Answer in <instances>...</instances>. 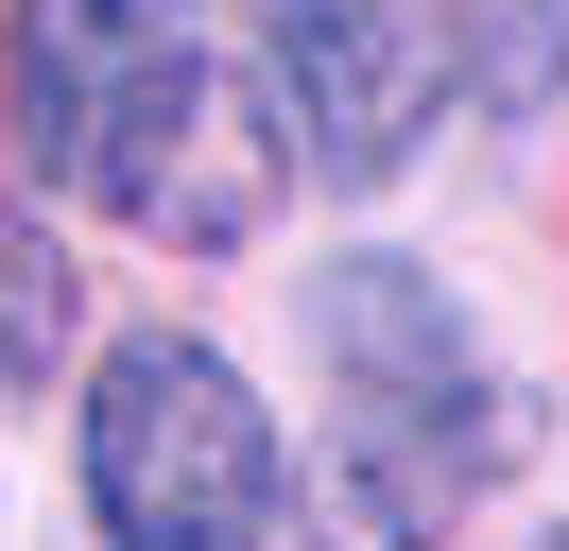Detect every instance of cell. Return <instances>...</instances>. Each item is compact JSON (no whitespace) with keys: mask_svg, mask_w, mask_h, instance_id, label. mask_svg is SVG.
<instances>
[{"mask_svg":"<svg viewBox=\"0 0 569 551\" xmlns=\"http://www.w3.org/2000/svg\"><path fill=\"white\" fill-rule=\"evenodd\" d=\"M311 344H328V413L293 448L311 551H431L535 431L518 379L466 344V310L415 259H328L311 276Z\"/></svg>","mask_w":569,"mask_h":551,"instance_id":"cell-2","label":"cell"},{"mask_svg":"<svg viewBox=\"0 0 569 551\" xmlns=\"http://www.w3.org/2000/svg\"><path fill=\"white\" fill-rule=\"evenodd\" d=\"M0 87H18V156L70 207H104V224L242 241L277 207V138L224 87V52H208L190 0H18Z\"/></svg>","mask_w":569,"mask_h":551,"instance_id":"cell-1","label":"cell"},{"mask_svg":"<svg viewBox=\"0 0 569 551\" xmlns=\"http://www.w3.org/2000/svg\"><path fill=\"white\" fill-rule=\"evenodd\" d=\"M449 103V0H259V138L311 190L415 172Z\"/></svg>","mask_w":569,"mask_h":551,"instance_id":"cell-4","label":"cell"},{"mask_svg":"<svg viewBox=\"0 0 569 551\" xmlns=\"http://www.w3.org/2000/svg\"><path fill=\"white\" fill-rule=\"evenodd\" d=\"M87 517H104V551H259L293 517V448L224 344L139 328L87 379Z\"/></svg>","mask_w":569,"mask_h":551,"instance_id":"cell-3","label":"cell"},{"mask_svg":"<svg viewBox=\"0 0 569 551\" xmlns=\"http://www.w3.org/2000/svg\"><path fill=\"white\" fill-rule=\"evenodd\" d=\"M552 551H569V534H552Z\"/></svg>","mask_w":569,"mask_h":551,"instance_id":"cell-6","label":"cell"},{"mask_svg":"<svg viewBox=\"0 0 569 551\" xmlns=\"http://www.w3.org/2000/svg\"><path fill=\"white\" fill-rule=\"evenodd\" d=\"M70 328H87V276H70V241L0 207V397L70 362Z\"/></svg>","mask_w":569,"mask_h":551,"instance_id":"cell-5","label":"cell"}]
</instances>
